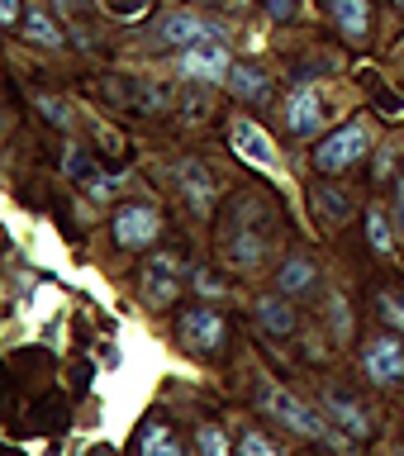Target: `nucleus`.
Returning a JSON list of instances; mask_svg holds the SVG:
<instances>
[{
  "instance_id": "nucleus-19",
  "label": "nucleus",
  "mask_w": 404,
  "mask_h": 456,
  "mask_svg": "<svg viewBox=\"0 0 404 456\" xmlns=\"http://www.w3.org/2000/svg\"><path fill=\"white\" fill-rule=\"evenodd\" d=\"M367 238H371V248H376L381 256H391V252H395V238H391V219H385L381 209H367Z\"/></svg>"
},
{
  "instance_id": "nucleus-18",
  "label": "nucleus",
  "mask_w": 404,
  "mask_h": 456,
  "mask_svg": "<svg viewBox=\"0 0 404 456\" xmlns=\"http://www.w3.org/2000/svg\"><path fill=\"white\" fill-rule=\"evenodd\" d=\"M309 285H314V262L295 256V262L281 266V290H285V295H300V290H309Z\"/></svg>"
},
{
  "instance_id": "nucleus-4",
  "label": "nucleus",
  "mask_w": 404,
  "mask_h": 456,
  "mask_svg": "<svg viewBox=\"0 0 404 456\" xmlns=\"http://www.w3.org/2000/svg\"><path fill=\"white\" fill-rule=\"evenodd\" d=\"M181 285H186V266L177 262V256H153L148 271H143V299H148L153 309H162L171 305V299L181 295Z\"/></svg>"
},
{
  "instance_id": "nucleus-17",
  "label": "nucleus",
  "mask_w": 404,
  "mask_h": 456,
  "mask_svg": "<svg viewBox=\"0 0 404 456\" xmlns=\"http://www.w3.org/2000/svg\"><path fill=\"white\" fill-rule=\"evenodd\" d=\"M143 456H186V452L177 447L167 423H153V428H143Z\"/></svg>"
},
{
  "instance_id": "nucleus-22",
  "label": "nucleus",
  "mask_w": 404,
  "mask_h": 456,
  "mask_svg": "<svg viewBox=\"0 0 404 456\" xmlns=\"http://www.w3.org/2000/svg\"><path fill=\"white\" fill-rule=\"evenodd\" d=\"M238 456H285V452H281V447H271V442H267L262 433H243Z\"/></svg>"
},
{
  "instance_id": "nucleus-1",
  "label": "nucleus",
  "mask_w": 404,
  "mask_h": 456,
  "mask_svg": "<svg viewBox=\"0 0 404 456\" xmlns=\"http://www.w3.org/2000/svg\"><path fill=\"white\" fill-rule=\"evenodd\" d=\"M257 404L267 409V419H276L281 428H291V433H300V437H309V442H334V447H342L348 452V442L352 437H342V433H334L319 413H314L305 399H295L285 385H276V380H262L257 385Z\"/></svg>"
},
{
  "instance_id": "nucleus-26",
  "label": "nucleus",
  "mask_w": 404,
  "mask_h": 456,
  "mask_svg": "<svg viewBox=\"0 0 404 456\" xmlns=\"http://www.w3.org/2000/svg\"><path fill=\"white\" fill-rule=\"evenodd\" d=\"M391 171H395V152H391V148H381V157H376V181H381V176H391Z\"/></svg>"
},
{
  "instance_id": "nucleus-14",
  "label": "nucleus",
  "mask_w": 404,
  "mask_h": 456,
  "mask_svg": "<svg viewBox=\"0 0 404 456\" xmlns=\"http://www.w3.org/2000/svg\"><path fill=\"white\" fill-rule=\"evenodd\" d=\"M20 34H24L29 43H38V48H62V28H57V24H53V14H43L38 5H29V10H24Z\"/></svg>"
},
{
  "instance_id": "nucleus-5",
  "label": "nucleus",
  "mask_w": 404,
  "mask_h": 456,
  "mask_svg": "<svg viewBox=\"0 0 404 456\" xmlns=\"http://www.w3.org/2000/svg\"><path fill=\"white\" fill-rule=\"evenodd\" d=\"M228 142H234V152L248 167H262V171H276L281 167V157H276V148H271L267 128H257L252 119H234V124H228Z\"/></svg>"
},
{
  "instance_id": "nucleus-12",
  "label": "nucleus",
  "mask_w": 404,
  "mask_h": 456,
  "mask_svg": "<svg viewBox=\"0 0 404 456\" xmlns=\"http://www.w3.org/2000/svg\"><path fill=\"white\" fill-rule=\"evenodd\" d=\"M228 91H234L238 100H248V105H267V100H271V77L243 62V67L228 71Z\"/></svg>"
},
{
  "instance_id": "nucleus-2",
  "label": "nucleus",
  "mask_w": 404,
  "mask_h": 456,
  "mask_svg": "<svg viewBox=\"0 0 404 456\" xmlns=\"http://www.w3.org/2000/svg\"><path fill=\"white\" fill-rule=\"evenodd\" d=\"M371 152V128L362 119H352V124H342L338 134H328L319 142V152H314V167L324 171V176H338V171H348L357 167L362 157Z\"/></svg>"
},
{
  "instance_id": "nucleus-15",
  "label": "nucleus",
  "mask_w": 404,
  "mask_h": 456,
  "mask_svg": "<svg viewBox=\"0 0 404 456\" xmlns=\"http://www.w3.org/2000/svg\"><path fill=\"white\" fill-rule=\"evenodd\" d=\"M334 20H338V28L348 34L352 43H362L367 38V0H334Z\"/></svg>"
},
{
  "instance_id": "nucleus-10",
  "label": "nucleus",
  "mask_w": 404,
  "mask_h": 456,
  "mask_svg": "<svg viewBox=\"0 0 404 456\" xmlns=\"http://www.w3.org/2000/svg\"><path fill=\"white\" fill-rule=\"evenodd\" d=\"M153 238H157V209L124 205L114 214V242H120V248H148Z\"/></svg>"
},
{
  "instance_id": "nucleus-25",
  "label": "nucleus",
  "mask_w": 404,
  "mask_h": 456,
  "mask_svg": "<svg viewBox=\"0 0 404 456\" xmlns=\"http://www.w3.org/2000/svg\"><path fill=\"white\" fill-rule=\"evenodd\" d=\"M20 20H24L20 0H0V24H20Z\"/></svg>"
},
{
  "instance_id": "nucleus-6",
  "label": "nucleus",
  "mask_w": 404,
  "mask_h": 456,
  "mask_svg": "<svg viewBox=\"0 0 404 456\" xmlns=\"http://www.w3.org/2000/svg\"><path fill=\"white\" fill-rule=\"evenodd\" d=\"M181 71L191 81H228L234 62H228V48L219 38H205V43H195V48L181 53Z\"/></svg>"
},
{
  "instance_id": "nucleus-7",
  "label": "nucleus",
  "mask_w": 404,
  "mask_h": 456,
  "mask_svg": "<svg viewBox=\"0 0 404 456\" xmlns=\"http://www.w3.org/2000/svg\"><path fill=\"white\" fill-rule=\"evenodd\" d=\"M324 124V95L319 86H295L291 100H285V128H291L295 138H314Z\"/></svg>"
},
{
  "instance_id": "nucleus-20",
  "label": "nucleus",
  "mask_w": 404,
  "mask_h": 456,
  "mask_svg": "<svg viewBox=\"0 0 404 456\" xmlns=\"http://www.w3.org/2000/svg\"><path fill=\"white\" fill-rule=\"evenodd\" d=\"M114 20H143V14L153 10V0H100Z\"/></svg>"
},
{
  "instance_id": "nucleus-27",
  "label": "nucleus",
  "mask_w": 404,
  "mask_h": 456,
  "mask_svg": "<svg viewBox=\"0 0 404 456\" xmlns=\"http://www.w3.org/2000/svg\"><path fill=\"white\" fill-rule=\"evenodd\" d=\"M267 10L276 14V20H291V14H295V0H267Z\"/></svg>"
},
{
  "instance_id": "nucleus-8",
  "label": "nucleus",
  "mask_w": 404,
  "mask_h": 456,
  "mask_svg": "<svg viewBox=\"0 0 404 456\" xmlns=\"http://www.w3.org/2000/svg\"><path fill=\"white\" fill-rule=\"evenodd\" d=\"M362 366H367V376L376 380V385L404 380V347H400V338H391V333L371 338L367 352H362Z\"/></svg>"
},
{
  "instance_id": "nucleus-28",
  "label": "nucleus",
  "mask_w": 404,
  "mask_h": 456,
  "mask_svg": "<svg viewBox=\"0 0 404 456\" xmlns=\"http://www.w3.org/2000/svg\"><path fill=\"white\" fill-rule=\"evenodd\" d=\"M328 305H334V328H338V333H348V309H342V299L334 295Z\"/></svg>"
},
{
  "instance_id": "nucleus-11",
  "label": "nucleus",
  "mask_w": 404,
  "mask_h": 456,
  "mask_svg": "<svg viewBox=\"0 0 404 456\" xmlns=\"http://www.w3.org/2000/svg\"><path fill=\"white\" fill-rule=\"evenodd\" d=\"M177 181H181L186 200H191V209H195V214H210V205H214V181H210L205 162H195V157H186V162L177 167Z\"/></svg>"
},
{
  "instance_id": "nucleus-29",
  "label": "nucleus",
  "mask_w": 404,
  "mask_h": 456,
  "mask_svg": "<svg viewBox=\"0 0 404 456\" xmlns=\"http://www.w3.org/2000/svg\"><path fill=\"white\" fill-rule=\"evenodd\" d=\"M400 233H404V181H400Z\"/></svg>"
},
{
  "instance_id": "nucleus-21",
  "label": "nucleus",
  "mask_w": 404,
  "mask_h": 456,
  "mask_svg": "<svg viewBox=\"0 0 404 456\" xmlns=\"http://www.w3.org/2000/svg\"><path fill=\"white\" fill-rule=\"evenodd\" d=\"M195 437H200V456H228V437H224L214 423H205Z\"/></svg>"
},
{
  "instance_id": "nucleus-3",
  "label": "nucleus",
  "mask_w": 404,
  "mask_h": 456,
  "mask_svg": "<svg viewBox=\"0 0 404 456\" xmlns=\"http://www.w3.org/2000/svg\"><path fill=\"white\" fill-rule=\"evenodd\" d=\"M153 38L162 43V48L186 53V48H195V43H205V38H224V24L205 20V14H191V10H171L153 24Z\"/></svg>"
},
{
  "instance_id": "nucleus-16",
  "label": "nucleus",
  "mask_w": 404,
  "mask_h": 456,
  "mask_svg": "<svg viewBox=\"0 0 404 456\" xmlns=\"http://www.w3.org/2000/svg\"><path fill=\"white\" fill-rule=\"evenodd\" d=\"M257 319H262L271 333H291V328H295V309L285 305L281 295H271V299H262V305H257Z\"/></svg>"
},
{
  "instance_id": "nucleus-24",
  "label": "nucleus",
  "mask_w": 404,
  "mask_h": 456,
  "mask_svg": "<svg viewBox=\"0 0 404 456\" xmlns=\"http://www.w3.org/2000/svg\"><path fill=\"white\" fill-rule=\"evenodd\" d=\"M319 205H324V214H328V219H338V214H348V195H334V191H319Z\"/></svg>"
},
{
  "instance_id": "nucleus-23",
  "label": "nucleus",
  "mask_w": 404,
  "mask_h": 456,
  "mask_svg": "<svg viewBox=\"0 0 404 456\" xmlns=\"http://www.w3.org/2000/svg\"><path fill=\"white\" fill-rule=\"evenodd\" d=\"M381 314H385V319H391V323L400 328V333H404V305H400L395 295H381Z\"/></svg>"
},
{
  "instance_id": "nucleus-9",
  "label": "nucleus",
  "mask_w": 404,
  "mask_h": 456,
  "mask_svg": "<svg viewBox=\"0 0 404 456\" xmlns=\"http://www.w3.org/2000/svg\"><path fill=\"white\" fill-rule=\"evenodd\" d=\"M224 333H228V328H224V319H219V314H214L210 305H195V309L181 319L186 347H195V352H205V356L224 347Z\"/></svg>"
},
{
  "instance_id": "nucleus-30",
  "label": "nucleus",
  "mask_w": 404,
  "mask_h": 456,
  "mask_svg": "<svg viewBox=\"0 0 404 456\" xmlns=\"http://www.w3.org/2000/svg\"><path fill=\"white\" fill-rule=\"evenodd\" d=\"M395 5H404V0H395Z\"/></svg>"
},
{
  "instance_id": "nucleus-13",
  "label": "nucleus",
  "mask_w": 404,
  "mask_h": 456,
  "mask_svg": "<svg viewBox=\"0 0 404 456\" xmlns=\"http://www.w3.org/2000/svg\"><path fill=\"white\" fill-rule=\"evenodd\" d=\"M324 409L334 413L342 428H348V437H352V442H367V437H371V419H367V409L357 404V399H348V395H328V399H324Z\"/></svg>"
}]
</instances>
